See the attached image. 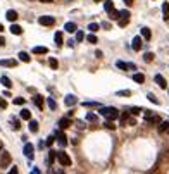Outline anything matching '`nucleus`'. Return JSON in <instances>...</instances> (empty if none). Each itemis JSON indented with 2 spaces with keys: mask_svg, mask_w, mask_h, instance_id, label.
Segmentation results:
<instances>
[{
  "mask_svg": "<svg viewBox=\"0 0 169 174\" xmlns=\"http://www.w3.org/2000/svg\"><path fill=\"white\" fill-rule=\"evenodd\" d=\"M98 114H100V116H104L107 121H114V119H117V117H119V110H117L116 107H100Z\"/></svg>",
  "mask_w": 169,
  "mask_h": 174,
  "instance_id": "obj_1",
  "label": "nucleus"
},
{
  "mask_svg": "<svg viewBox=\"0 0 169 174\" xmlns=\"http://www.w3.org/2000/svg\"><path fill=\"white\" fill-rule=\"evenodd\" d=\"M57 160H59V164H60L62 167H69V166H71V157L66 154V152H62V150L57 152Z\"/></svg>",
  "mask_w": 169,
  "mask_h": 174,
  "instance_id": "obj_2",
  "label": "nucleus"
},
{
  "mask_svg": "<svg viewBox=\"0 0 169 174\" xmlns=\"http://www.w3.org/2000/svg\"><path fill=\"white\" fill-rule=\"evenodd\" d=\"M11 162H12L11 154L5 152V150H2V155H0V169H7V167L11 166Z\"/></svg>",
  "mask_w": 169,
  "mask_h": 174,
  "instance_id": "obj_3",
  "label": "nucleus"
},
{
  "mask_svg": "<svg viewBox=\"0 0 169 174\" xmlns=\"http://www.w3.org/2000/svg\"><path fill=\"white\" fill-rule=\"evenodd\" d=\"M38 22H40L41 26L50 28V26L55 24V17H54V16H41V17H38Z\"/></svg>",
  "mask_w": 169,
  "mask_h": 174,
  "instance_id": "obj_4",
  "label": "nucleus"
},
{
  "mask_svg": "<svg viewBox=\"0 0 169 174\" xmlns=\"http://www.w3.org/2000/svg\"><path fill=\"white\" fill-rule=\"evenodd\" d=\"M116 67L121 69V71H131V69H136L135 64H131V62H123V60H117V62H116Z\"/></svg>",
  "mask_w": 169,
  "mask_h": 174,
  "instance_id": "obj_5",
  "label": "nucleus"
},
{
  "mask_svg": "<svg viewBox=\"0 0 169 174\" xmlns=\"http://www.w3.org/2000/svg\"><path fill=\"white\" fill-rule=\"evenodd\" d=\"M117 22H119V26H121V28H124V26L130 22V10H126V9H124V10H121V17H119Z\"/></svg>",
  "mask_w": 169,
  "mask_h": 174,
  "instance_id": "obj_6",
  "label": "nucleus"
},
{
  "mask_svg": "<svg viewBox=\"0 0 169 174\" xmlns=\"http://www.w3.org/2000/svg\"><path fill=\"white\" fill-rule=\"evenodd\" d=\"M33 152H35V147H33L31 143H26V145H24V155H26L29 160H33V157H35Z\"/></svg>",
  "mask_w": 169,
  "mask_h": 174,
  "instance_id": "obj_7",
  "label": "nucleus"
},
{
  "mask_svg": "<svg viewBox=\"0 0 169 174\" xmlns=\"http://www.w3.org/2000/svg\"><path fill=\"white\" fill-rule=\"evenodd\" d=\"M0 66H4V67H16L18 60L16 59H0Z\"/></svg>",
  "mask_w": 169,
  "mask_h": 174,
  "instance_id": "obj_8",
  "label": "nucleus"
},
{
  "mask_svg": "<svg viewBox=\"0 0 169 174\" xmlns=\"http://www.w3.org/2000/svg\"><path fill=\"white\" fill-rule=\"evenodd\" d=\"M55 138H57V143H59L60 147H66V145H67V136L64 135L62 131H57V133H55Z\"/></svg>",
  "mask_w": 169,
  "mask_h": 174,
  "instance_id": "obj_9",
  "label": "nucleus"
},
{
  "mask_svg": "<svg viewBox=\"0 0 169 174\" xmlns=\"http://www.w3.org/2000/svg\"><path fill=\"white\" fill-rule=\"evenodd\" d=\"M69 126H71V119H69V117H62V119L59 121V129H60V131H62V129H67Z\"/></svg>",
  "mask_w": 169,
  "mask_h": 174,
  "instance_id": "obj_10",
  "label": "nucleus"
},
{
  "mask_svg": "<svg viewBox=\"0 0 169 174\" xmlns=\"http://www.w3.org/2000/svg\"><path fill=\"white\" fill-rule=\"evenodd\" d=\"M154 79H155V83H157V85H159L162 90H166V88H168V83H166L164 76H161V74H155V78H154Z\"/></svg>",
  "mask_w": 169,
  "mask_h": 174,
  "instance_id": "obj_11",
  "label": "nucleus"
},
{
  "mask_svg": "<svg viewBox=\"0 0 169 174\" xmlns=\"http://www.w3.org/2000/svg\"><path fill=\"white\" fill-rule=\"evenodd\" d=\"M64 103H66L67 107H73V105L78 103V97H74V95H67V97L64 98Z\"/></svg>",
  "mask_w": 169,
  "mask_h": 174,
  "instance_id": "obj_12",
  "label": "nucleus"
},
{
  "mask_svg": "<svg viewBox=\"0 0 169 174\" xmlns=\"http://www.w3.org/2000/svg\"><path fill=\"white\" fill-rule=\"evenodd\" d=\"M64 29H66L67 33H76V31H78V26H76V22L69 21V22H66V24H64Z\"/></svg>",
  "mask_w": 169,
  "mask_h": 174,
  "instance_id": "obj_13",
  "label": "nucleus"
},
{
  "mask_svg": "<svg viewBox=\"0 0 169 174\" xmlns=\"http://www.w3.org/2000/svg\"><path fill=\"white\" fill-rule=\"evenodd\" d=\"M131 48H133V50H136V52L142 48V36H135V38H133V41H131Z\"/></svg>",
  "mask_w": 169,
  "mask_h": 174,
  "instance_id": "obj_14",
  "label": "nucleus"
},
{
  "mask_svg": "<svg viewBox=\"0 0 169 174\" xmlns=\"http://www.w3.org/2000/svg\"><path fill=\"white\" fill-rule=\"evenodd\" d=\"M18 16H19V14L14 10V9H9V10H7V14H5V17L11 21V22H14V21L18 19Z\"/></svg>",
  "mask_w": 169,
  "mask_h": 174,
  "instance_id": "obj_15",
  "label": "nucleus"
},
{
  "mask_svg": "<svg viewBox=\"0 0 169 174\" xmlns=\"http://www.w3.org/2000/svg\"><path fill=\"white\" fill-rule=\"evenodd\" d=\"M9 29H11L12 35H21V33H22V28H21L19 24H16V22H12V26H11Z\"/></svg>",
  "mask_w": 169,
  "mask_h": 174,
  "instance_id": "obj_16",
  "label": "nucleus"
},
{
  "mask_svg": "<svg viewBox=\"0 0 169 174\" xmlns=\"http://www.w3.org/2000/svg\"><path fill=\"white\" fill-rule=\"evenodd\" d=\"M162 17H164V21H169V3L168 2L162 3Z\"/></svg>",
  "mask_w": 169,
  "mask_h": 174,
  "instance_id": "obj_17",
  "label": "nucleus"
},
{
  "mask_svg": "<svg viewBox=\"0 0 169 174\" xmlns=\"http://www.w3.org/2000/svg\"><path fill=\"white\" fill-rule=\"evenodd\" d=\"M18 55H19V60H21V62H29V60H31V55H29L28 52H19Z\"/></svg>",
  "mask_w": 169,
  "mask_h": 174,
  "instance_id": "obj_18",
  "label": "nucleus"
},
{
  "mask_svg": "<svg viewBox=\"0 0 169 174\" xmlns=\"http://www.w3.org/2000/svg\"><path fill=\"white\" fill-rule=\"evenodd\" d=\"M104 9H105V12L109 14L111 10H114V2L112 0H105V2H104Z\"/></svg>",
  "mask_w": 169,
  "mask_h": 174,
  "instance_id": "obj_19",
  "label": "nucleus"
},
{
  "mask_svg": "<svg viewBox=\"0 0 169 174\" xmlns=\"http://www.w3.org/2000/svg\"><path fill=\"white\" fill-rule=\"evenodd\" d=\"M54 41H55L57 47H60V45L64 43V40H62V33H60V31H57L55 35H54Z\"/></svg>",
  "mask_w": 169,
  "mask_h": 174,
  "instance_id": "obj_20",
  "label": "nucleus"
},
{
  "mask_svg": "<svg viewBox=\"0 0 169 174\" xmlns=\"http://www.w3.org/2000/svg\"><path fill=\"white\" fill-rule=\"evenodd\" d=\"M133 81H136V83L142 85V83L145 81V74H142V73H135V74H133Z\"/></svg>",
  "mask_w": 169,
  "mask_h": 174,
  "instance_id": "obj_21",
  "label": "nucleus"
},
{
  "mask_svg": "<svg viewBox=\"0 0 169 174\" xmlns=\"http://www.w3.org/2000/svg\"><path fill=\"white\" fill-rule=\"evenodd\" d=\"M130 121V114L128 112H124V114H121L119 116V124H123V126H126V122Z\"/></svg>",
  "mask_w": 169,
  "mask_h": 174,
  "instance_id": "obj_22",
  "label": "nucleus"
},
{
  "mask_svg": "<svg viewBox=\"0 0 169 174\" xmlns=\"http://www.w3.org/2000/svg\"><path fill=\"white\" fill-rule=\"evenodd\" d=\"M109 17L114 19V21H119V17H121V10H116V9L111 10V12H109Z\"/></svg>",
  "mask_w": 169,
  "mask_h": 174,
  "instance_id": "obj_23",
  "label": "nucleus"
},
{
  "mask_svg": "<svg viewBox=\"0 0 169 174\" xmlns=\"http://www.w3.org/2000/svg\"><path fill=\"white\" fill-rule=\"evenodd\" d=\"M0 83H2V85H4V86L7 88V90H9V88L12 86V83H11V79H9V78H7V76H2V78H0Z\"/></svg>",
  "mask_w": 169,
  "mask_h": 174,
  "instance_id": "obj_24",
  "label": "nucleus"
},
{
  "mask_svg": "<svg viewBox=\"0 0 169 174\" xmlns=\"http://www.w3.org/2000/svg\"><path fill=\"white\" fill-rule=\"evenodd\" d=\"M169 129V121H162L161 124H159V133H164V131H168Z\"/></svg>",
  "mask_w": 169,
  "mask_h": 174,
  "instance_id": "obj_25",
  "label": "nucleus"
},
{
  "mask_svg": "<svg viewBox=\"0 0 169 174\" xmlns=\"http://www.w3.org/2000/svg\"><path fill=\"white\" fill-rule=\"evenodd\" d=\"M33 100H35V105H36L38 109H43V97L41 95H36Z\"/></svg>",
  "mask_w": 169,
  "mask_h": 174,
  "instance_id": "obj_26",
  "label": "nucleus"
},
{
  "mask_svg": "<svg viewBox=\"0 0 169 174\" xmlns=\"http://www.w3.org/2000/svg\"><path fill=\"white\" fill-rule=\"evenodd\" d=\"M21 119H26V121H31V112L28 109H22L21 110Z\"/></svg>",
  "mask_w": 169,
  "mask_h": 174,
  "instance_id": "obj_27",
  "label": "nucleus"
},
{
  "mask_svg": "<svg viewBox=\"0 0 169 174\" xmlns=\"http://www.w3.org/2000/svg\"><path fill=\"white\" fill-rule=\"evenodd\" d=\"M33 54H48V48L47 47H35Z\"/></svg>",
  "mask_w": 169,
  "mask_h": 174,
  "instance_id": "obj_28",
  "label": "nucleus"
},
{
  "mask_svg": "<svg viewBox=\"0 0 169 174\" xmlns=\"http://www.w3.org/2000/svg\"><path fill=\"white\" fill-rule=\"evenodd\" d=\"M142 36L145 40H150V36H152V31L149 29V28H142Z\"/></svg>",
  "mask_w": 169,
  "mask_h": 174,
  "instance_id": "obj_29",
  "label": "nucleus"
},
{
  "mask_svg": "<svg viewBox=\"0 0 169 174\" xmlns=\"http://www.w3.org/2000/svg\"><path fill=\"white\" fill-rule=\"evenodd\" d=\"M29 131L31 133H36L38 131V121H33V119L29 121Z\"/></svg>",
  "mask_w": 169,
  "mask_h": 174,
  "instance_id": "obj_30",
  "label": "nucleus"
},
{
  "mask_svg": "<svg viewBox=\"0 0 169 174\" xmlns=\"http://www.w3.org/2000/svg\"><path fill=\"white\" fill-rule=\"evenodd\" d=\"M57 157V152H54V150H50L48 152V159H47V164L48 166H52V162H54V159Z\"/></svg>",
  "mask_w": 169,
  "mask_h": 174,
  "instance_id": "obj_31",
  "label": "nucleus"
},
{
  "mask_svg": "<svg viewBox=\"0 0 169 174\" xmlns=\"http://www.w3.org/2000/svg\"><path fill=\"white\" fill-rule=\"evenodd\" d=\"M47 105H48V107H50L52 110H55V109H57V103H55V100H54L52 97H48V98H47Z\"/></svg>",
  "mask_w": 169,
  "mask_h": 174,
  "instance_id": "obj_32",
  "label": "nucleus"
},
{
  "mask_svg": "<svg viewBox=\"0 0 169 174\" xmlns=\"http://www.w3.org/2000/svg\"><path fill=\"white\" fill-rule=\"evenodd\" d=\"M85 119H86V121H90V122H95L98 117H97V114H93V112H88V114L85 116Z\"/></svg>",
  "mask_w": 169,
  "mask_h": 174,
  "instance_id": "obj_33",
  "label": "nucleus"
},
{
  "mask_svg": "<svg viewBox=\"0 0 169 174\" xmlns=\"http://www.w3.org/2000/svg\"><path fill=\"white\" fill-rule=\"evenodd\" d=\"M116 95H117V97H130L131 92H130V90H119V92H116Z\"/></svg>",
  "mask_w": 169,
  "mask_h": 174,
  "instance_id": "obj_34",
  "label": "nucleus"
},
{
  "mask_svg": "<svg viewBox=\"0 0 169 174\" xmlns=\"http://www.w3.org/2000/svg\"><path fill=\"white\" fill-rule=\"evenodd\" d=\"M98 28H100V26H98L97 22H90V24H88V29H90V33H95V31H98Z\"/></svg>",
  "mask_w": 169,
  "mask_h": 174,
  "instance_id": "obj_35",
  "label": "nucleus"
},
{
  "mask_svg": "<svg viewBox=\"0 0 169 174\" xmlns=\"http://www.w3.org/2000/svg\"><path fill=\"white\" fill-rule=\"evenodd\" d=\"M11 122H12V128H14V129H21V122H19V119L12 117V119H11Z\"/></svg>",
  "mask_w": 169,
  "mask_h": 174,
  "instance_id": "obj_36",
  "label": "nucleus"
},
{
  "mask_svg": "<svg viewBox=\"0 0 169 174\" xmlns=\"http://www.w3.org/2000/svg\"><path fill=\"white\" fill-rule=\"evenodd\" d=\"M142 110H143L142 107H131V109H130V112H131L133 116H138V114H142Z\"/></svg>",
  "mask_w": 169,
  "mask_h": 174,
  "instance_id": "obj_37",
  "label": "nucleus"
},
{
  "mask_svg": "<svg viewBox=\"0 0 169 174\" xmlns=\"http://www.w3.org/2000/svg\"><path fill=\"white\" fill-rule=\"evenodd\" d=\"M48 64H50V67H52V69H59V62H57V59H50V60H48Z\"/></svg>",
  "mask_w": 169,
  "mask_h": 174,
  "instance_id": "obj_38",
  "label": "nucleus"
},
{
  "mask_svg": "<svg viewBox=\"0 0 169 174\" xmlns=\"http://www.w3.org/2000/svg\"><path fill=\"white\" fill-rule=\"evenodd\" d=\"M83 107H100L98 102H83Z\"/></svg>",
  "mask_w": 169,
  "mask_h": 174,
  "instance_id": "obj_39",
  "label": "nucleus"
},
{
  "mask_svg": "<svg viewBox=\"0 0 169 174\" xmlns=\"http://www.w3.org/2000/svg\"><path fill=\"white\" fill-rule=\"evenodd\" d=\"M143 60H145V62H152V60H154V54H152V52H147V54L143 55Z\"/></svg>",
  "mask_w": 169,
  "mask_h": 174,
  "instance_id": "obj_40",
  "label": "nucleus"
},
{
  "mask_svg": "<svg viewBox=\"0 0 169 174\" xmlns=\"http://www.w3.org/2000/svg\"><path fill=\"white\" fill-rule=\"evenodd\" d=\"M104 126H105L107 129H116V124H112V121H105Z\"/></svg>",
  "mask_w": 169,
  "mask_h": 174,
  "instance_id": "obj_41",
  "label": "nucleus"
},
{
  "mask_svg": "<svg viewBox=\"0 0 169 174\" xmlns=\"http://www.w3.org/2000/svg\"><path fill=\"white\" fill-rule=\"evenodd\" d=\"M147 98H149V100H150L152 103H155V105H157V103H159V100H157V98H155V95H154V93H149V95H147Z\"/></svg>",
  "mask_w": 169,
  "mask_h": 174,
  "instance_id": "obj_42",
  "label": "nucleus"
},
{
  "mask_svg": "<svg viewBox=\"0 0 169 174\" xmlns=\"http://www.w3.org/2000/svg\"><path fill=\"white\" fill-rule=\"evenodd\" d=\"M85 38V33L83 31H76V41H83Z\"/></svg>",
  "mask_w": 169,
  "mask_h": 174,
  "instance_id": "obj_43",
  "label": "nucleus"
},
{
  "mask_svg": "<svg viewBox=\"0 0 169 174\" xmlns=\"http://www.w3.org/2000/svg\"><path fill=\"white\" fill-rule=\"evenodd\" d=\"M86 40H88V43H93V45L97 43V41H98V40H97V36H95L93 33H92V35H88V38H86Z\"/></svg>",
  "mask_w": 169,
  "mask_h": 174,
  "instance_id": "obj_44",
  "label": "nucleus"
},
{
  "mask_svg": "<svg viewBox=\"0 0 169 174\" xmlns=\"http://www.w3.org/2000/svg\"><path fill=\"white\" fill-rule=\"evenodd\" d=\"M54 140H55V136H48V138H47V141H45V145H47V147H50V145L54 143Z\"/></svg>",
  "mask_w": 169,
  "mask_h": 174,
  "instance_id": "obj_45",
  "label": "nucleus"
},
{
  "mask_svg": "<svg viewBox=\"0 0 169 174\" xmlns=\"http://www.w3.org/2000/svg\"><path fill=\"white\" fill-rule=\"evenodd\" d=\"M24 103V98H14V105H22Z\"/></svg>",
  "mask_w": 169,
  "mask_h": 174,
  "instance_id": "obj_46",
  "label": "nucleus"
},
{
  "mask_svg": "<svg viewBox=\"0 0 169 174\" xmlns=\"http://www.w3.org/2000/svg\"><path fill=\"white\" fill-rule=\"evenodd\" d=\"M0 107H2V109H7V102H5V98H2V97H0Z\"/></svg>",
  "mask_w": 169,
  "mask_h": 174,
  "instance_id": "obj_47",
  "label": "nucleus"
},
{
  "mask_svg": "<svg viewBox=\"0 0 169 174\" xmlns=\"http://www.w3.org/2000/svg\"><path fill=\"white\" fill-rule=\"evenodd\" d=\"M100 26H102L104 29H111V22H105V21H104V22H102Z\"/></svg>",
  "mask_w": 169,
  "mask_h": 174,
  "instance_id": "obj_48",
  "label": "nucleus"
},
{
  "mask_svg": "<svg viewBox=\"0 0 169 174\" xmlns=\"http://www.w3.org/2000/svg\"><path fill=\"white\" fill-rule=\"evenodd\" d=\"M7 174H18V167H16V166H14V167H11V171H9Z\"/></svg>",
  "mask_w": 169,
  "mask_h": 174,
  "instance_id": "obj_49",
  "label": "nucleus"
},
{
  "mask_svg": "<svg viewBox=\"0 0 169 174\" xmlns=\"http://www.w3.org/2000/svg\"><path fill=\"white\" fill-rule=\"evenodd\" d=\"M95 57H104V54H102V50H97V52H95Z\"/></svg>",
  "mask_w": 169,
  "mask_h": 174,
  "instance_id": "obj_50",
  "label": "nucleus"
},
{
  "mask_svg": "<svg viewBox=\"0 0 169 174\" xmlns=\"http://www.w3.org/2000/svg\"><path fill=\"white\" fill-rule=\"evenodd\" d=\"M128 124H130V126H135V124H136V121H135L133 117H130V121H128Z\"/></svg>",
  "mask_w": 169,
  "mask_h": 174,
  "instance_id": "obj_51",
  "label": "nucleus"
},
{
  "mask_svg": "<svg viewBox=\"0 0 169 174\" xmlns=\"http://www.w3.org/2000/svg\"><path fill=\"white\" fill-rule=\"evenodd\" d=\"M4 45H5V38H4V36H0V47H4Z\"/></svg>",
  "mask_w": 169,
  "mask_h": 174,
  "instance_id": "obj_52",
  "label": "nucleus"
},
{
  "mask_svg": "<svg viewBox=\"0 0 169 174\" xmlns=\"http://www.w3.org/2000/svg\"><path fill=\"white\" fill-rule=\"evenodd\" d=\"M67 47H74V40H69V41H67Z\"/></svg>",
  "mask_w": 169,
  "mask_h": 174,
  "instance_id": "obj_53",
  "label": "nucleus"
},
{
  "mask_svg": "<svg viewBox=\"0 0 169 174\" xmlns=\"http://www.w3.org/2000/svg\"><path fill=\"white\" fill-rule=\"evenodd\" d=\"M124 3H126V5L130 7V5H133V0H124Z\"/></svg>",
  "mask_w": 169,
  "mask_h": 174,
  "instance_id": "obj_54",
  "label": "nucleus"
},
{
  "mask_svg": "<svg viewBox=\"0 0 169 174\" xmlns=\"http://www.w3.org/2000/svg\"><path fill=\"white\" fill-rule=\"evenodd\" d=\"M41 2H45V3H50V2H54V0H41Z\"/></svg>",
  "mask_w": 169,
  "mask_h": 174,
  "instance_id": "obj_55",
  "label": "nucleus"
},
{
  "mask_svg": "<svg viewBox=\"0 0 169 174\" xmlns=\"http://www.w3.org/2000/svg\"><path fill=\"white\" fill-rule=\"evenodd\" d=\"M55 174H64V171H55Z\"/></svg>",
  "mask_w": 169,
  "mask_h": 174,
  "instance_id": "obj_56",
  "label": "nucleus"
},
{
  "mask_svg": "<svg viewBox=\"0 0 169 174\" xmlns=\"http://www.w3.org/2000/svg\"><path fill=\"white\" fill-rule=\"evenodd\" d=\"M0 31H4V26H2V24H0Z\"/></svg>",
  "mask_w": 169,
  "mask_h": 174,
  "instance_id": "obj_57",
  "label": "nucleus"
},
{
  "mask_svg": "<svg viewBox=\"0 0 169 174\" xmlns=\"http://www.w3.org/2000/svg\"><path fill=\"white\" fill-rule=\"evenodd\" d=\"M0 155H2V148H0Z\"/></svg>",
  "mask_w": 169,
  "mask_h": 174,
  "instance_id": "obj_58",
  "label": "nucleus"
},
{
  "mask_svg": "<svg viewBox=\"0 0 169 174\" xmlns=\"http://www.w3.org/2000/svg\"><path fill=\"white\" fill-rule=\"evenodd\" d=\"M95 2H100V0H95Z\"/></svg>",
  "mask_w": 169,
  "mask_h": 174,
  "instance_id": "obj_59",
  "label": "nucleus"
}]
</instances>
